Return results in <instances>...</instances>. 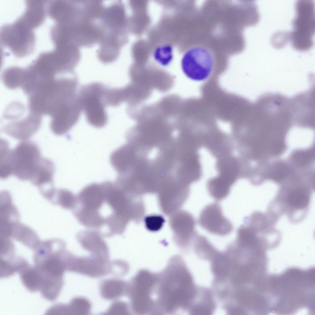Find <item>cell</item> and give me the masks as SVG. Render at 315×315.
<instances>
[{"label": "cell", "mask_w": 315, "mask_h": 315, "mask_svg": "<svg viewBox=\"0 0 315 315\" xmlns=\"http://www.w3.org/2000/svg\"><path fill=\"white\" fill-rule=\"evenodd\" d=\"M82 225L109 237L122 235L128 224L112 182L99 183L75 213Z\"/></svg>", "instance_id": "cell-1"}, {"label": "cell", "mask_w": 315, "mask_h": 315, "mask_svg": "<svg viewBox=\"0 0 315 315\" xmlns=\"http://www.w3.org/2000/svg\"><path fill=\"white\" fill-rule=\"evenodd\" d=\"M156 273L154 298L158 314H173L188 306L194 294L191 275L181 257H172Z\"/></svg>", "instance_id": "cell-2"}, {"label": "cell", "mask_w": 315, "mask_h": 315, "mask_svg": "<svg viewBox=\"0 0 315 315\" xmlns=\"http://www.w3.org/2000/svg\"><path fill=\"white\" fill-rule=\"evenodd\" d=\"M314 269H288L273 275L271 291L273 312L295 313L303 308L312 309L314 304Z\"/></svg>", "instance_id": "cell-3"}, {"label": "cell", "mask_w": 315, "mask_h": 315, "mask_svg": "<svg viewBox=\"0 0 315 315\" xmlns=\"http://www.w3.org/2000/svg\"><path fill=\"white\" fill-rule=\"evenodd\" d=\"M69 253L66 249L65 242L61 239L41 242L34 254V266L46 277L63 279L64 273L67 269Z\"/></svg>", "instance_id": "cell-4"}, {"label": "cell", "mask_w": 315, "mask_h": 315, "mask_svg": "<svg viewBox=\"0 0 315 315\" xmlns=\"http://www.w3.org/2000/svg\"><path fill=\"white\" fill-rule=\"evenodd\" d=\"M227 58L206 45L196 44L184 53L181 67L184 73L189 78L203 81L210 75L217 61Z\"/></svg>", "instance_id": "cell-5"}, {"label": "cell", "mask_w": 315, "mask_h": 315, "mask_svg": "<svg viewBox=\"0 0 315 315\" xmlns=\"http://www.w3.org/2000/svg\"><path fill=\"white\" fill-rule=\"evenodd\" d=\"M156 281L155 273L142 269L128 284L126 294L130 298L132 310L135 314H154L153 295Z\"/></svg>", "instance_id": "cell-6"}, {"label": "cell", "mask_w": 315, "mask_h": 315, "mask_svg": "<svg viewBox=\"0 0 315 315\" xmlns=\"http://www.w3.org/2000/svg\"><path fill=\"white\" fill-rule=\"evenodd\" d=\"M295 8L296 15L292 22L293 30L290 35L292 45L297 50L306 51L314 44V2L313 0H298Z\"/></svg>", "instance_id": "cell-7"}, {"label": "cell", "mask_w": 315, "mask_h": 315, "mask_svg": "<svg viewBox=\"0 0 315 315\" xmlns=\"http://www.w3.org/2000/svg\"><path fill=\"white\" fill-rule=\"evenodd\" d=\"M107 88L102 83L92 82L82 86L78 93L87 121L96 128L103 127L108 122L105 100Z\"/></svg>", "instance_id": "cell-8"}, {"label": "cell", "mask_w": 315, "mask_h": 315, "mask_svg": "<svg viewBox=\"0 0 315 315\" xmlns=\"http://www.w3.org/2000/svg\"><path fill=\"white\" fill-rule=\"evenodd\" d=\"M10 157L12 174L23 181H30L42 158L38 146L30 141L21 142L11 150Z\"/></svg>", "instance_id": "cell-9"}, {"label": "cell", "mask_w": 315, "mask_h": 315, "mask_svg": "<svg viewBox=\"0 0 315 315\" xmlns=\"http://www.w3.org/2000/svg\"><path fill=\"white\" fill-rule=\"evenodd\" d=\"M35 38L32 29L17 20L11 24L3 25L1 28V42L18 57L25 56L32 52Z\"/></svg>", "instance_id": "cell-10"}, {"label": "cell", "mask_w": 315, "mask_h": 315, "mask_svg": "<svg viewBox=\"0 0 315 315\" xmlns=\"http://www.w3.org/2000/svg\"><path fill=\"white\" fill-rule=\"evenodd\" d=\"M82 110L78 94L58 103L49 113L52 118L50 128L53 132L57 135L67 133L78 121Z\"/></svg>", "instance_id": "cell-11"}, {"label": "cell", "mask_w": 315, "mask_h": 315, "mask_svg": "<svg viewBox=\"0 0 315 315\" xmlns=\"http://www.w3.org/2000/svg\"><path fill=\"white\" fill-rule=\"evenodd\" d=\"M157 193L161 210L170 215L183 205L189 196L190 189L189 185L171 178L163 181Z\"/></svg>", "instance_id": "cell-12"}, {"label": "cell", "mask_w": 315, "mask_h": 315, "mask_svg": "<svg viewBox=\"0 0 315 315\" xmlns=\"http://www.w3.org/2000/svg\"><path fill=\"white\" fill-rule=\"evenodd\" d=\"M198 222L209 233L221 236L228 235L233 229L232 223L223 215L221 206L216 202L207 205L202 210Z\"/></svg>", "instance_id": "cell-13"}, {"label": "cell", "mask_w": 315, "mask_h": 315, "mask_svg": "<svg viewBox=\"0 0 315 315\" xmlns=\"http://www.w3.org/2000/svg\"><path fill=\"white\" fill-rule=\"evenodd\" d=\"M196 223L193 216L185 211L178 210L170 215L169 224L174 240L180 248H187L194 241L198 234Z\"/></svg>", "instance_id": "cell-14"}, {"label": "cell", "mask_w": 315, "mask_h": 315, "mask_svg": "<svg viewBox=\"0 0 315 315\" xmlns=\"http://www.w3.org/2000/svg\"><path fill=\"white\" fill-rule=\"evenodd\" d=\"M54 171L53 163L48 159L42 158L30 180L33 184L38 187L42 195L49 201L53 197L56 190L53 182Z\"/></svg>", "instance_id": "cell-15"}, {"label": "cell", "mask_w": 315, "mask_h": 315, "mask_svg": "<svg viewBox=\"0 0 315 315\" xmlns=\"http://www.w3.org/2000/svg\"><path fill=\"white\" fill-rule=\"evenodd\" d=\"M312 89L292 98L294 121L312 124L314 118V95Z\"/></svg>", "instance_id": "cell-16"}, {"label": "cell", "mask_w": 315, "mask_h": 315, "mask_svg": "<svg viewBox=\"0 0 315 315\" xmlns=\"http://www.w3.org/2000/svg\"><path fill=\"white\" fill-rule=\"evenodd\" d=\"M103 237L93 230L81 231L77 233L76 239L82 246L93 255L107 261L109 250Z\"/></svg>", "instance_id": "cell-17"}, {"label": "cell", "mask_w": 315, "mask_h": 315, "mask_svg": "<svg viewBox=\"0 0 315 315\" xmlns=\"http://www.w3.org/2000/svg\"><path fill=\"white\" fill-rule=\"evenodd\" d=\"M33 114L21 121L10 123L4 128L7 135L18 140H24L33 135L38 129L41 119Z\"/></svg>", "instance_id": "cell-18"}, {"label": "cell", "mask_w": 315, "mask_h": 315, "mask_svg": "<svg viewBox=\"0 0 315 315\" xmlns=\"http://www.w3.org/2000/svg\"><path fill=\"white\" fill-rule=\"evenodd\" d=\"M69 1L56 0L49 5V15L57 23H67L73 21L79 16L81 10Z\"/></svg>", "instance_id": "cell-19"}, {"label": "cell", "mask_w": 315, "mask_h": 315, "mask_svg": "<svg viewBox=\"0 0 315 315\" xmlns=\"http://www.w3.org/2000/svg\"><path fill=\"white\" fill-rule=\"evenodd\" d=\"M23 14L17 19L33 29L41 25L45 17L44 3L42 1L27 0Z\"/></svg>", "instance_id": "cell-20"}, {"label": "cell", "mask_w": 315, "mask_h": 315, "mask_svg": "<svg viewBox=\"0 0 315 315\" xmlns=\"http://www.w3.org/2000/svg\"><path fill=\"white\" fill-rule=\"evenodd\" d=\"M10 233V237L13 238L33 250H35L41 242L33 230L19 222L11 226Z\"/></svg>", "instance_id": "cell-21"}, {"label": "cell", "mask_w": 315, "mask_h": 315, "mask_svg": "<svg viewBox=\"0 0 315 315\" xmlns=\"http://www.w3.org/2000/svg\"><path fill=\"white\" fill-rule=\"evenodd\" d=\"M18 273L22 284L28 290L31 292L40 291L43 277L41 272L37 267L29 264Z\"/></svg>", "instance_id": "cell-22"}, {"label": "cell", "mask_w": 315, "mask_h": 315, "mask_svg": "<svg viewBox=\"0 0 315 315\" xmlns=\"http://www.w3.org/2000/svg\"><path fill=\"white\" fill-rule=\"evenodd\" d=\"M128 284L123 281L109 280L102 283L101 288L103 297L107 299H113L126 293Z\"/></svg>", "instance_id": "cell-23"}, {"label": "cell", "mask_w": 315, "mask_h": 315, "mask_svg": "<svg viewBox=\"0 0 315 315\" xmlns=\"http://www.w3.org/2000/svg\"><path fill=\"white\" fill-rule=\"evenodd\" d=\"M121 6L115 4L107 8L102 15L105 25L111 28L120 29L122 24L123 13Z\"/></svg>", "instance_id": "cell-24"}, {"label": "cell", "mask_w": 315, "mask_h": 315, "mask_svg": "<svg viewBox=\"0 0 315 315\" xmlns=\"http://www.w3.org/2000/svg\"><path fill=\"white\" fill-rule=\"evenodd\" d=\"M309 199L307 192L300 189L291 191L286 197L288 205L291 208L298 209L306 208L309 205Z\"/></svg>", "instance_id": "cell-25"}, {"label": "cell", "mask_w": 315, "mask_h": 315, "mask_svg": "<svg viewBox=\"0 0 315 315\" xmlns=\"http://www.w3.org/2000/svg\"><path fill=\"white\" fill-rule=\"evenodd\" d=\"M63 208L71 209L74 208L77 202V196L68 190L60 189L56 190L54 195L50 201Z\"/></svg>", "instance_id": "cell-26"}, {"label": "cell", "mask_w": 315, "mask_h": 315, "mask_svg": "<svg viewBox=\"0 0 315 315\" xmlns=\"http://www.w3.org/2000/svg\"><path fill=\"white\" fill-rule=\"evenodd\" d=\"M25 70L15 67L9 68L4 72L3 80L4 84L10 89L16 88L22 84Z\"/></svg>", "instance_id": "cell-27"}, {"label": "cell", "mask_w": 315, "mask_h": 315, "mask_svg": "<svg viewBox=\"0 0 315 315\" xmlns=\"http://www.w3.org/2000/svg\"><path fill=\"white\" fill-rule=\"evenodd\" d=\"M2 148L1 147L0 168L1 178L4 179L12 174L10 156V150L7 142L2 140Z\"/></svg>", "instance_id": "cell-28"}, {"label": "cell", "mask_w": 315, "mask_h": 315, "mask_svg": "<svg viewBox=\"0 0 315 315\" xmlns=\"http://www.w3.org/2000/svg\"><path fill=\"white\" fill-rule=\"evenodd\" d=\"M89 302L84 298H76L73 300L68 306L62 305V313H74L77 314H86L89 312L90 308Z\"/></svg>", "instance_id": "cell-29"}, {"label": "cell", "mask_w": 315, "mask_h": 315, "mask_svg": "<svg viewBox=\"0 0 315 315\" xmlns=\"http://www.w3.org/2000/svg\"><path fill=\"white\" fill-rule=\"evenodd\" d=\"M172 47L169 45L161 46L157 48L155 52V58L162 65L167 66L172 60Z\"/></svg>", "instance_id": "cell-30"}, {"label": "cell", "mask_w": 315, "mask_h": 315, "mask_svg": "<svg viewBox=\"0 0 315 315\" xmlns=\"http://www.w3.org/2000/svg\"><path fill=\"white\" fill-rule=\"evenodd\" d=\"M217 255L213 263V271L216 275L223 277L227 274L229 270V262L223 255Z\"/></svg>", "instance_id": "cell-31"}, {"label": "cell", "mask_w": 315, "mask_h": 315, "mask_svg": "<svg viewBox=\"0 0 315 315\" xmlns=\"http://www.w3.org/2000/svg\"><path fill=\"white\" fill-rule=\"evenodd\" d=\"M144 221L147 229L151 231L156 232L162 228L165 220L161 215H152L146 216Z\"/></svg>", "instance_id": "cell-32"}, {"label": "cell", "mask_w": 315, "mask_h": 315, "mask_svg": "<svg viewBox=\"0 0 315 315\" xmlns=\"http://www.w3.org/2000/svg\"><path fill=\"white\" fill-rule=\"evenodd\" d=\"M289 169L284 164H277L272 168L270 173V177L272 180L279 181L285 178L289 173Z\"/></svg>", "instance_id": "cell-33"}, {"label": "cell", "mask_w": 315, "mask_h": 315, "mask_svg": "<svg viewBox=\"0 0 315 315\" xmlns=\"http://www.w3.org/2000/svg\"><path fill=\"white\" fill-rule=\"evenodd\" d=\"M314 157V151L312 150H300L296 152L293 156V161L300 165H305L313 159Z\"/></svg>", "instance_id": "cell-34"}, {"label": "cell", "mask_w": 315, "mask_h": 315, "mask_svg": "<svg viewBox=\"0 0 315 315\" xmlns=\"http://www.w3.org/2000/svg\"><path fill=\"white\" fill-rule=\"evenodd\" d=\"M111 309L110 310H111V312L112 313L117 312L126 314L129 312L128 306L124 302H119L118 303L114 304L112 306Z\"/></svg>", "instance_id": "cell-35"}]
</instances>
